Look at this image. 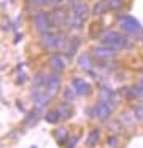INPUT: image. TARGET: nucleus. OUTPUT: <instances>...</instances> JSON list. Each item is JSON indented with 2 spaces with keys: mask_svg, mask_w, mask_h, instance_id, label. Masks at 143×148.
<instances>
[{
  "mask_svg": "<svg viewBox=\"0 0 143 148\" xmlns=\"http://www.w3.org/2000/svg\"><path fill=\"white\" fill-rule=\"evenodd\" d=\"M102 43L103 45H108V46H113V48H118V49H130L133 48V43L130 38L121 35L119 32L116 30H107V32L102 34Z\"/></svg>",
  "mask_w": 143,
  "mask_h": 148,
  "instance_id": "obj_1",
  "label": "nucleus"
},
{
  "mask_svg": "<svg viewBox=\"0 0 143 148\" xmlns=\"http://www.w3.org/2000/svg\"><path fill=\"white\" fill-rule=\"evenodd\" d=\"M32 23H34L35 30H37L41 37L51 34V30H53V24H51L49 14H48L46 11H43V10H37V11H35L34 16H32Z\"/></svg>",
  "mask_w": 143,
  "mask_h": 148,
  "instance_id": "obj_2",
  "label": "nucleus"
},
{
  "mask_svg": "<svg viewBox=\"0 0 143 148\" xmlns=\"http://www.w3.org/2000/svg\"><path fill=\"white\" fill-rule=\"evenodd\" d=\"M119 27L127 37H137V35L142 34V26H140V23L133 16H129V14L119 18Z\"/></svg>",
  "mask_w": 143,
  "mask_h": 148,
  "instance_id": "obj_3",
  "label": "nucleus"
},
{
  "mask_svg": "<svg viewBox=\"0 0 143 148\" xmlns=\"http://www.w3.org/2000/svg\"><path fill=\"white\" fill-rule=\"evenodd\" d=\"M118 51H119L118 48H113V46H108V45H103V43H102V45L95 46L92 54L97 59H100V61H107V59L114 58V56L118 54Z\"/></svg>",
  "mask_w": 143,
  "mask_h": 148,
  "instance_id": "obj_4",
  "label": "nucleus"
},
{
  "mask_svg": "<svg viewBox=\"0 0 143 148\" xmlns=\"http://www.w3.org/2000/svg\"><path fill=\"white\" fill-rule=\"evenodd\" d=\"M51 94L48 92L44 88L41 89H34V103H35V108H40L43 110L44 107L49 105V100H51Z\"/></svg>",
  "mask_w": 143,
  "mask_h": 148,
  "instance_id": "obj_5",
  "label": "nucleus"
},
{
  "mask_svg": "<svg viewBox=\"0 0 143 148\" xmlns=\"http://www.w3.org/2000/svg\"><path fill=\"white\" fill-rule=\"evenodd\" d=\"M49 18H51V24H53V27H57V29L64 27V26H65V23L68 21L67 13L62 10V8H59V7H54L53 8V11L49 13Z\"/></svg>",
  "mask_w": 143,
  "mask_h": 148,
  "instance_id": "obj_6",
  "label": "nucleus"
},
{
  "mask_svg": "<svg viewBox=\"0 0 143 148\" xmlns=\"http://www.w3.org/2000/svg\"><path fill=\"white\" fill-rule=\"evenodd\" d=\"M111 112H113V105L108 103V100H100L94 108L95 116H97L99 119H102V121H107V119L110 118Z\"/></svg>",
  "mask_w": 143,
  "mask_h": 148,
  "instance_id": "obj_7",
  "label": "nucleus"
},
{
  "mask_svg": "<svg viewBox=\"0 0 143 148\" xmlns=\"http://www.w3.org/2000/svg\"><path fill=\"white\" fill-rule=\"evenodd\" d=\"M41 45H43L48 51H57V49H59V34H48V35H43Z\"/></svg>",
  "mask_w": 143,
  "mask_h": 148,
  "instance_id": "obj_8",
  "label": "nucleus"
},
{
  "mask_svg": "<svg viewBox=\"0 0 143 148\" xmlns=\"http://www.w3.org/2000/svg\"><path fill=\"white\" fill-rule=\"evenodd\" d=\"M89 13H91V10H89L88 3H84V2H81V0H78L76 3L72 5V14H75V16L81 18V19H88Z\"/></svg>",
  "mask_w": 143,
  "mask_h": 148,
  "instance_id": "obj_9",
  "label": "nucleus"
},
{
  "mask_svg": "<svg viewBox=\"0 0 143 148\" xmlns=\"http://www.w3.org/2000/svg\"><path fill=\"white\" fill-rule=\"evenodd\" d=\"M60 88V78L59 75L56 73H51L46 77V91L51 94V96H54V94H57V91H59Z\"/></svg>",
  "mask_w": 143,
  "mask_h": 148,
  "instance_id": "obj_10",
  "label": "nucleus"
},
{
  "mask_svg": "<svg viewBox=\"0 0 143 148\" xmlns=\"http://www.w3.org/2000/svg\"><path fill=\"white\" fill-rule=\"evenodd\" d=\"M73 88H75V91L78 92V96H88L89 92H91V86H89L88 81H84L83 78H75V80L72 81Z\"/></svg>",
  "mask_w": 143,
  "mask_h": 148,
  "instance_id": "obj_11",
  "label": "nucleus"
},
{
  "mask_svg": "<svg viewBox=\"0 0 143 148\" xmlns=\"http://www.w3.org/2000/svg\"><path fill=\"white\" fill-rule=\"evenodd\" d=\"M49 65H51V69H53L54 72H62V70H65V67H67L65 59H64V56H60V54H53L51 56Z\"/></svg>",
  "mask_w": 143,
  "mask_h": 148,
  "instance_id": "obj_12",
  "label": "nucleus"
},
{
  "mask_svg": "<svg viewBox=\"0 0 143 148\" xmlns=\"http://www.w3.org/2000/svg\"><path fill=\"white\" fill-rule=\"evenodd\" d=\"M78 65L83 69V70L86 72H91L92 69H94V62H92V58L91 54H88V53H84V54H81L78 58Z\"/></svg>",
  "mask_w": 143,
  "mask_h": 148,
  "instance_id": "obj_13",
  "label": "nucleus"
},
{
  "mask_svg": "<svg viewBox=\"0 0 143 148\" xmlns=\"http://www.w3.org/2000/svg\"><path fill=\"white\" fill-rule=\"evenodd\" d=\"M107 10H108V0H97L92 7V14L94 16H103Z\"/></svg>",
  "mask_w": 143,
  "mask_h": 148,
  "instance_id": "obj_14",
  "label": "nucleus"
},
{
  "mask_svg": "<svg viewBox=\"0 0 143 148\" xmlns=\"http://www.w3.org/2000/svg\"><path fill=\"white\" fill-rule=\"evenodd\" d=\"M79 45H81V40H79V37H72V38H70L68 49H67V56H68V58H73V56L76 54V51H78Z\"/></svg>",
  "mask_w": 143,
  "mask_h": 148,
  "instance_id": "obj_15",
  "label": "nucleus"
},
{
  "mask_svg": "<svg viewBox=\"0 0 143 148\" xmlns=\"http://www.w3.org/2000/svg\"><path fill=\"white\" fill-rule=\"evenodd\" d=\"M67 24H68V27L72 30H79L83 27V24H84V19H81V18L75 16V14H72V16H68V21H67Z\"/></svg>",
  "mask_w": 143,
  "mask_h": 148,
  "instance_id": "obj_16",
  "label": "nucleus"
},
{
  "mask_svg": "<svg viewBox=\"0 0 143 148\" xmlns=\"http://www.w3.org/2000/svg\"><path fill=\"white\" fill-rule=\"evenodd\" d=\"M99 140H100V131H99V129L91 131V134L88 135V145H89L91 148H94L95 145L99 143Z\"/></svg>",
  "mask_w": 143,
  "mask_h": 148,
  "instance_id": "obj_17",
  "label": "nucleus"
},
{
  "mask_svg": "<svg viewBox=\"0 0 143 148\" xmlns=\"http://www.w3.org/2000/svg\"><path fill=\"white\" fill-rule=\"evenodd\" d=\"M124 8V0H108V10L110 11H121Z\"/></svg>",
  "mask_w": 143,
  "mask_h": 148,
  "instance_id": "obj_18",
  "label": "nucleus"
},
{
  "mask_svg": "<svg viewBox=\"0 0 143 148\" xmlns=\"http://www.w3.org/2000/svg\"><path fill=\"white\" fill-rule=\"evenodd\" d=\"M121 121L126 126H133L137 121V118H135V115H130V113H122V115H121Z\"/></svg>",
  "mask_w": 143,
  "mask_h": 148,
  "instance_id": "obj_19",
  "label": "nucleus"
},
{
  "mask_svg": "<svg viewBox=\"0 0 143 148\" xmlns=\"http://www.w3.org/2000/svg\"><path fill=\"white\" fill-rule=\"evenodd\" d=\"M57 110H59V113H60V118H70V116H72V108H70L68 103H62Z\"/></svg>",
  "mask_w": 143,
  "mask_h": 148,
  "instance_id": "obj_20",
  "label": "nucleus"
},
{
  "mask_svg": "<svg viewBox=\"0 0 143 148\" xmlns=\"http://www.w3.org/2000/svg\"><path fill=\"white\" fill-rule=\"evenodd\" d=\"M44 119H46L48 123H57V121L60 119V113H59V110H56V112H49V113H46Z\"/></svg>",
  "mask_w": 143,
  "mask_h": 148,
  "instance_id": "obj_21",
  "label": "nucleus"
},
{
  "mask_svg": "<svg viewBox=\"0 0 143 148\" xmlns=\"http://www.w3.org/2000/svg\"><path fill=\"white\" fill-rule=\"evenodd\" d=\"M54 135H56V138L60 142V143H64V142H68L67 140V131H65V127H60V129H57L56 132H54Z\"/></svg>",
  "mask_w": 143,
  "mask_h": 148,
  "instance_id": "obj_22",
  "label": "nucleus"
},
{
  "mask_svg": "<svg viewBox=\"0 0 143 148\" xmlns=\"http://www.w3.org/2000/svg\"><path fill=\"white\" fill-rule=\"evenodd\" d=\"M76 94H78V92L75 91V88H73V86H72V88H67V89L64 91V97H65V99L68 100V102H72V100L75 99Z\"/></svg>",
  "mask_w": 143,
  "mask_h": 148,
  "instance_id": "obj_23",
  "label": "nucleus"
},
{
  "mask_svg": "<svg viewBox=\"0 0 143 148\" xmlns=\"http://www.w3.org/2000/svg\"><path fill=\"white\" fill-rule=\"evenodd\" d=\"M38 112H40V108H35L34 112H32L30 115H29L27 118H25V123H27V124H34V123L37 121V118H38V115H37Z\"/></svg>",
  "mask_w": 143,
  "mask_h": 148,
  "instance_id": "obj_24",
  "label": "nucleus"
},
{
  "mask_svg": "<svg viewBox=\"0 0 143 148\" xmlns=\"http://www.w3.org/2000/svg\"><path fill=\"white\" fill-rule=\"evenodd\" d=\"M133 113H135V118L137 119H143V107L142 105L135 107V108H133Z\"/></svg>",
  "mask_w": 143,
  "mask_h": 148,
  "instance_id": "obj_25",
  "label": "nucleus"
},
{
  "mask_svg": "<svg viewBox=\"0 0 143 148\" xmlns=\"http://www.w3.org/2000/svg\"><path fill=\"white\" fill-rule=\"evenodd\" d=\"M76 143H78V137H72L68 142V145H67V148H75Z\"/></svg>",
  "mask_w": 143,
  "mask_h": 148,
  "instance_id": "obj_26",
  "label": "nucleus"
},
{
  "mask_svg": "<svg viewBox=\"0 0 143 148\" xmlns=\"http://www.w3.org/2000/svg\"><path fill=\"white\" fill-rule=\"evenodd\" d=\"M108 145H110L111 148H116V147H118V138L110 137V138H108Z\"/></svg>",
  "mask_w": 143,
  "mask_h": 148,
  "instance_id": "obj_27",
  "label": "nucleus"
},
{
  "mask_svg": "<svg viewBox=\"0 0 143 148\" xmlns=\"http://www.w3.org/2000/svg\"><path fill=\"white\" fill-rule=\"evenodd\" d=\"M67 2H68L70 5H73V3H76V2H78V0H67Z\"/></svg>",
  "mask_w": 143,
  "mask_h": 148,
  "instance_id": "obj_28",
  "label": "nucleus"
},
{
  "mask_svg": "<svg viewBox=\"0 0 143 148\" xmlns=\"http://www.w3.org/2000/svg\"><path fill=\"white\" fill-rule=\"evenodd\" d=\"M140 96L143 97V88H142V89H140Z\"/></svg>",
  "mask_w": 143,
  "mask_h": 148,
  "instance_id": "obj_29",
  "label": "nucleus"
}]
</instances>
